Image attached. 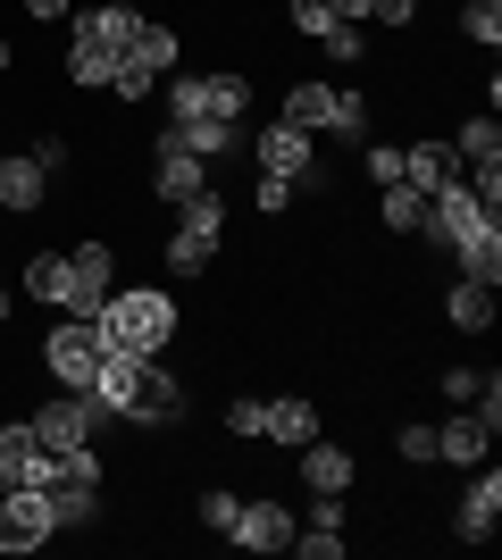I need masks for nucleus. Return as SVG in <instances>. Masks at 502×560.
Here are the masks:
<instances>
[{"label": "nucleus", "mask_w": 502, "mask_h": 560, "mask_svg": "<svg viewBox=\"0 0 502 560\" xmlns=\"http://www.w3.org/2000/svg\"><path fill=\"white\" fill-rule=\"evenodd\" d=\"M84 327L101 335V351H143V360H160L167 335H176V293H160V284L118 293V284H109V302H101Z\"/></svg>", "instance_id": "nucleus-1"}, {"label": "nucleus", "mask_w": 502, "mask_h": 560, "mask_svg": "<svg viewBox=\"0 0 502 560\" xmlns=\"http://www.w3.org/2000/svg\"><path fill=\"white\" fill-rule=\"evenodd\" d=\"M167 135H176V142H185V151H192V160H226V151H235V126H226V117H185V126H167Z\"/></svg>", "instance_id": "nucleus-22"}, {"label": "nucleus", "mask_w": 502, "mask_h": 560, "mask_svg": "<svg viewBox=\"0 0 502 560\" xmlns=\"http://www.w3.org/2000/svg\"><path fill=\"white\" fill-rule=\"evenodd\" d=\"M135 427H176L185 419V394H176V376L160 369V360H143V385H135V410H126Z\"/></svg>", "instance_id": "nucleus-14"}, {"label": "nucleus", "mask_w": 502, "mask_h": 560, "mask_svg": "<svg viewBox=\"0 0 502 560\" xmlns=\"http://www.w3.org/2000/svg\"><path fill=\"white\" fill-rule=\"evenodd\" d=\"M478 226H502V210H486L478 192H469V176H453V185H435V192H428V218H419V234H435L444 252H460Z\"/></svg>", "instance_id": "nucleus-3"}, {"label": "nucleus", "mask_w": 502, "mask_h": 560, "mask_svg": "<svg viewBox=\"0 0 502 560\" xmlns=\"http://www.w3.org/2000/svg\"><path fill=\"white\" fill-rule=\"evenodd\" d=\"M285 117L293 126H302V135H360V126H369V101L360 93H335V84H293L285 93Z\"/></svg>", "instance_id": "nucleus-4"}, {"label": "nucleus", "mask_w": 502, "mask_h": 560, "mask_svg": "<svg viewBox=\"0 0 502 560\" xmlns=\"http://www.w3.org/2000/svg\"><path fill=\"white\" fill-rule=\"evenodd\" d=\"M0 318H9V284H0Z\"/></svg>", "instance_id": "nucleus-44"}, {"label": "nucleus", "mask_w": 502, "mask_h": 560, "mask_svg": "<svg viewBox=\"0 0 502 560\" xmlns=\"http://www.w3.org/2000/svg\"><path fill=\"white\" fill-rule=\"evenodd\" d=\"M50 536H59V518H50L43 486H9L0 493V552H43Z\"/></svg>", "instance_id": "nucleus-6"}, {"label": "nucleus", "mask_w": 502, "mask_h": 560, "mask_svg": "<svg viewBox=\"0 0 502 560\" xmlns=\"http://www.w3.org/2000/svg\"><path fill=\"white\" fill-rule=\"evenodd\" d=\"M68 268H75L68 318H93V310L109 302V268H118V259H109V243H75V252H68Z\"/></svg>", "instance_id": "nucleus-13"}, {"label": "nucleus", "mask_w": 502, "mask_h": 560, "mask_svg": "<svg viewBox=\"0 0 502 560\" xmlns=\"http://www.w3.org/2000/svg\"><path fill=\"white\" fill-rule=\"evenodd\" d=\"M201 93H210V117H226V126H243V109H252V84H243L235 68H226V75H201Z\"/></svg>", "instance_id": "nucleus-28"}, {"label": "nucleus", "mask_w": 502, "mask_h": 560, "mask_svg": "<svg viewBox=\"0 0 502 560\" xmlns=\"http://www.w3.org/2000/svg\"><path fill=\"white\" fill-rule=\"evenodd\" d=\"M444 394H453V401H478V369H444Z\"/></svg>", "instance_id": "nucleus-39"}, {"label": "nucleus", "mask_w": 502, "mask_h": 560, "mask_svg": "<svg viewBox=\"0 0 502 560\" xmlns=\"http://www.w3.org/2000/svg\"><path fill=\"white\" fill-rule=\"evenodd\" d=\"M327 9H335V18H343V25H360V18H369V9H377V0H327Z\"/></svg>", "instance_id": "nucleus-41"}, {"label": "nucleus", "mask_w": 502, "mask_h": 560, "mask_svg": "<svg viewBox=\"0 0 502 560\" xmlns=\"http://www.w3.org/2000/svg\"><path fill=\"white\" fill-rule=\"evenodd\" d=\"M460 34L494 50V43H502V0H469V9H460Z\"/></svg>", "instance_id": "nucleus-30"}, {"label": "nucleus", "mask_w": 502, "mask_h": 560, "mask_svg": "<svg viewBox=\"0 0 502 560\" xmlns=\"http://www.w3.org/2000/svg\"><path fill=\"white\" fill-rule=\"evenodd\" d=\"M101 419H109V410H101L93 394H68V385H59V401H43V410H34V444H50V452H68V444H93L101 435Z\"/></svg>", "instance_id": "nucleus-7"}, {"label": "nucleus", "mask_w": 502, "mask_h": 560, "mask_svg": "<svg viewBox=\"0 0 502 560\" xmlns=\"http://www.w3.org/2000/svg\"><path fill=\"white\" fill-rule=\"evenodd\" d=\"M377 218L394 234H419V218H428V192L419 185H377Z\"/></svg>", "instance_id": "nucleus-27"}, {"label": "nucleus", "mask_w": 502, "mask_h": 560, "mask_svg": "<svg viewBox=\"0 0 502 560\" xmlns=\"http://www.w3.org/2000/svg\"><path fill=\"white\" fill-rule=\"evenodd\" d=\"M43 369L68 385V394H93V369H101V335L84 327V318H68V327L43 343Z\"/></svg>", "instance_id": "nucleus-10"}, {"label": "nucleus", "mask_w": 502, "mask_h": 560, "mask_svg": "<svg viewBox=\"0 0 502 560\" xmlns=\"http://www.w3.org/2000/svg\"><path fill=\"white\" fill-rule=\"evenodd\" d=\"M226 544H243V552H293V511L285 502H243V518L226 527Z\"/></svg>", "instance_id": "nucleus-12"}, {"label": "nucleus", "mask_w": 502, "mask_h": 560, "mask_svg": "<svg viewBox=\"0 0 502 560\" xmlns=\"http://www.w3.org/2000/svg\"><path fill=\"white\" fill-rule=\"evenodd\" d=\"M25 9H34V18H68V0H25Z\"/></svg>", "instance_id": "nucleus-42"}, {"label": "nucleus", "mask_w": 502, "mask_h": 560, "mask_svg": "<svg viewBox=\"0 0 502 560\" xmlns=\"http://www.w3.org/2000/svg\"><path fill=\"white\" fill-rule=\"evenodd\" d=\"M494 527H502V468H478L469 493H460V511H453V536L460 544H486Z\"/></svg>", "instance_id": "nucleus-11"}, {"label": "nucleus", "mask_w": 502, "mask_h": 560, "mask_svg": "<svg viewBox=\"0 0 502 560\" xmlns=\"http://www.w3.org/2000/svg\"><path fill=\"white\" fill-rule=\"evenodd\" d=\"M486 435H494V427L478 419V410H469V419H453V427H435V460H486Z\"/></svg>", "instance_id": "nucleus-25"}, {"label": "nucleus", "mask_w": 502, "mask_h": 560, "mask_svg": "<svg viewBox=\"0 0 502 560\" xmlns=\"http://www.w3.org/2000/svg\"><path fill=\"white\" fill-rule=\"evenodd\" d=\"M453 160H460V176H486V167H502V126L494 117H469L453 135Z\"/></svg>", "instance_id": "nucleus-16"}, {"label": "nucleus", "mask_w": 502, "mask_h": 560, "mask_svg": "<svg viewBox=\"0 0 502 560\" xmlns=\"http://www.w3.org/2000/svg\"><path fill=\"white\" fill-rule=\"evenodd\" d=\"M444 318H453L460 335H486V327H494V284H469V277H460L453 293H444Z\"/></svg>", "instance_id": "nucleus-21"}, {"label": "nucleus", "mask_w": 502, "mask_h": 560, "mask_svg": "<svg viewBox=\"0 0 502 560\" xmlns=\"http://www.w3.org/2000/svg\"><path fill=\"white\" fill-rule=\"evenodd\" d=\"M293 192H302V185H285V176H260V185H252V201H260L268 218H285V210H293Z\"/></svg>", "instance_id": "nucleus-36"}, {"label": "nucleus", "mask_w": 502, "mask_h": 560, "mask_svg": "<svg viewBox=\"0 0 502 560\" xmlns=\"http://www.w3.org/2000/svg\"><path fill=\"white\" fill-rule=\"evenodd\" d=\"M318 50H327V68H360V25H327Z\"/></svg>", "instance_id": "nucleus-33"}, {"label": "nucleus", "mask_w": 502, "mask_h": 560, "mask_svg": "<svg viewBox=\"0 0 502 560\" xmlns=\"http://www.w3.org/2000/svg\"><path fill=\"white\" fill-rule=\"evenodd\" d=\"M143 9H126V0H101V9H84V18H75V34H84V43H101V50H126L135 43V34H143Z\"/></svg>", "instance_id": "nucleus-15"}, {"label": "nucleus", "mask_w": 502, "mask_h": 560, "mask_svg": "<svg viewBox=\"0 0 502 560\" xmlns=\"http://www.w3.org/2000/svg\"><path fill=\"white\" fill-rule=\"evenodd\" d=\"M25 452H34V427H25V419H9V427H0V493H9V486H25Z\"/></svg>", "instance_id": "nucleus-29"}, {"label": "nucleus", "mask_w": 502, "mask_h": 560, "mask_svg": "<svg viewBox=\"0 0 502 560\" xmlns=\"http://www.w3.org/2000/svg\"><path fill=\"white\" fill-rule=\"evenodd\" d=\"M25 293H34V302H59V310H68V293H75L68 252H34V259H25Z\"/></svg>", "instance_id": "nucleus-20"}, {"label": "nucleus", "mask_w": 502, "mask_h": 560, "mask_svg": "<svg viewBox=\"0 0 502 560\" xmlns=\"http://www.w3.org/2000/svg\"><path fill=\"white\" fill-rule=\"evenodd\" d=\"M369 185H402V142H369Z\"/></svg>", "instance_id": "nucleus-35"}, {"label": "nucleus", "mask_w": 502, "mask_h": 560, "mask_svg": "<svg viewBox=\"0 0 502 560\" xmlns=\"http://www.w3.org/2000/svg\"><path fill=\"white\" fill-rule=\"evenodd\" d=\"M260 435H268V444H293V452H302V444L318 435V401H268V410H260Z\"/></svg>", "instance_id": "nucleus-18"}, {"label": "nucleus", "mask_w": 502, "mask_h": 560, "mask_svg": "<svg viewBox=\"0 0 502 560\" xmlns=\"http://www.w3.org/2000/svg\"><path fill=\"white\" fill-rule=\"evenodd\" d=\"M453 176H460V160H453V142H410V151H402V185L435 192V185H453Z\"/></svg>", "instance_id": "nucleus-19"}, {"label": "nucleus", "mask_w": 502, "mask_h": 560, "mask_svg": "<svg viewBox=\"0 0 502 560\" xmlns=\"http://www.w3.org/2000/svg\"><path fill=\"white\" fill-rule=\"evenodd\" d=\"M59 167H68V142L59 135H34L25 151H9V160H0V210H17V218L43 210V192H50Z\"/></svg>", "instance_id": "nucleus-2"}, {"label": "nucleus", "mask_w": 502, "mask_h": 560, "mask_svg": "<svg viewBox=\"0 0 502 560\" xmlns=\"http://www.w3.org/2000/svg\"><path fill=\"white\" fill-rule=\"evenodd\" d=\"M210 243H192V234H167V268H176V277H201V268H210Z\"/></svg>", "instance_id": "nucleus-31"}, {"label": "nucleus", "mask_w": 502, "mask_h": 560, "mask_svg": "<svg viewBox=\"0 0 502 560\" xmlns=\"http://www.w3.org/2000/svg\"><path fill=\"white\" fill-rule=\"evenodd\" d=\"M0 68H17V50H9V43H0Z\"/></svg>", "instance_id": "nucleus-43"}, {"label": "nucleus", "mask_w": 502, "mask_h": 560, "mask_svg": "<svg viewBox=\"0 0 502 560\" xmlns=\"http://www.w3.org/2000/svg\"><path fill=\"white\" fill-rule=\"evenodd\" d=\"M394 452H402V460H435V427H402Z\"/></svg>", "instance_id": "nucleus-38"}, {"label": "nucleus", "mask_w": 502, "mask_h": 560, "mask_svg": "<svg viewBox=\"0 0 502 560\" xmlns=\"http://www.w3.org/2000/svg\"><path fill=\"white\" fill-rule=\"evenodd\" d=\"M252 160H260V176H285V185H302L318 167V135H302L293 117H277V126H260L252 135Z\"/></svg>", "instance_id": "nucleus-8"}, {"label": "nucleus", "mask_w": 502, "mask_h": 560, "mask_svg": "<svg viewBox=\"0 0 502 560\" xmlns=\"http://www.w3.org/2000/svg\"><path fill=\"white\" fill-rule=\"evenodd\" d=\"M167 68H176V34H167V25H143V34L118 50V84H109V93L118 101H151V84H160Z\"/></svg>", "instance_id": "nucleus-5"}, {"label": "nucleus", "mask_w": 502, "mask_h": 560, "mask_svg": "<svg viewBox=\"0 0 502 560\" xmlns=\"http://www.w3.org/2000/svg\"><path fill=\"white\" fill-rule=\"evenodd\" d=\"M369 18H385V25H410V18H419V0H377Z\"/></svg>", "instance_id": "nucleus-40"}, {"label": "nucleus", "mask_w": 502, "mask_h": 560, "mask_svg": "<svg viewBox=\"0 0 502 560\" xmlns=\"http://www.w3.org/2000/svg\"><path fill=\"white\" fill-rule=\"evenodd\" d=\"M285 18L302 25L311 43H318V34H327V25H343V18H335V9H327V0H285Z\"/></svg>", "instance_id": "nucleus-34"}, {"label": "nucleus", "mask_w": 502, "mask_h": 560, "mask_svg": "<svg viewBox=\"0 0 502 560\" xmlns=\"http://www.w3.org/2000/svg\"><path fill=\"white\" fill-rule=\"evenodd\" d=\"M302 477H311V493H352V452H335L327 435H311L302 444Z\"/></svg>", "instance_id": "nucleus-17"}, {"label": "nucleus", "mask_w": 502, "mask_h": 560, "mask_svg": "<svg viewBox=\"0 0 502 560\" xmlns=\"http://www.w3.org/2000/svg\"><path fill=\"white\" fill-rule=\"evenodd\" d=\"M0 160H9V151H0Z\"/></svg>", "instance_id": "nucleus-45"}, {"label": "nucleus", "mask_w": 502, "mask_h": 560, "mask_svg": "<svg viewBox=\"0 0 502 560\" xmlns=\"http://www.w3.org/2000/svg\"><path fill=\"white\" fill-rule=\"evenodd\" d=\"M235 518H243V493H226V486H210V493H201V527H218V536H226Z\"/></svg>", "instance_id": "nucleus-32"}, {"label": "nucleus", "mask_w": 502, "mask_h": 560, "mask_svg": "<svg viewBox=\"0 0 502 560\" xmlns=\"http://www.w3.org/2000/svg\"><path fill=\"white\" fill-rule=\"evenodd\" d=\"M453 259H460V277H469V284H502V226H478Z\"/></svg>", "instance_id": "nucleus-23"}, {"label": "nucleus", "mask_w": 502, "mask_h": 560, "mask_svg": "<svg viewBox=\"0 0 502 560\" xmlns=\"http://www.w3.org/2000/svg\"><path fill=\"white\" fill-rule=\"evenodd\" d=\"M260 410H268V401H226V435L252 444V435H260Z\"/></svg>", "instance_id": "nucleus-37"}, {"label": "nucleus", "mask_w": 502, "mask_h": 560, "mask_svg": "<svg viewBox=\"0 0 502 560\" xmlns=\"http://www.w3.org/2000/svg\"><path fill=\"white\" fill-rule=\"evenodd\" d=\"M151 192H160V201H192V192H210V160H192L167 126L151 135Z\"/></svg>", "instance_id": "nucleus-9"}, {"label": "nucleus", "mask_w": 502, "mask_h": 560, "mask_svg": "<svg viewBox=\"0 0 502 560\" xmlns=\"http://www.w3.org/2000/svg\"><path fill=\"white\" fill-rule=\"evenodd\" d=\"M176 234H192V243H210V252H218V234H226V201H218V192L176 201Z\"/></svg>", "instance_id": "nucleus-26"}, {"label": "nucleus", "mask_w": 502, "mask_h": 560, "mask_svg": "<svg viewBox=\"0 0 502 560\" xmlns=\"http://www.w3.org/2000/svg\"><path fill=\"white\" fill-rule=\"evenodd\" d=\"M68 75L84 84V93H109V84H118V50H101V43L75 34V43H68Z\"/></svg>", "instance_id": "nucleus-24"}]
</instances>
